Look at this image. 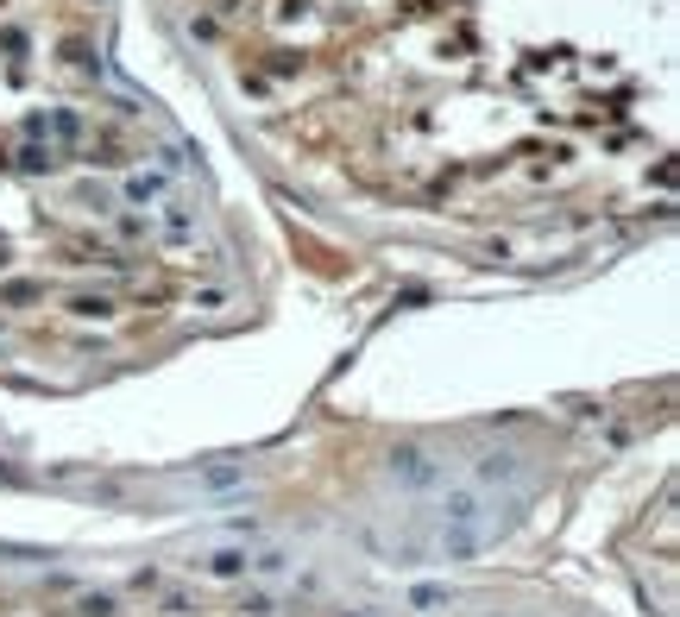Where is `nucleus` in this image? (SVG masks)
Wrapping results in <instances>:
<instances>
[{"label": "nucleus", "mask_w": 680, "mask_h": 617, "mask_svg": "<svg viewBox=\"0 0 680 617\" xmlns=\"http://www.w3.org/2000/svg\"><path fill=\"white\" fill-rule=\"evenodd\" d=\"M189 573H202V579H246L252 573V554L246 548H202L189 561Z\"/></svg>", "instance_id": "1"}, {"label": "nucleus", "mask_w": 680, "mask_h": 617, "mask_svg": "<svg viewBox=\"0 0 680 617\" xmlns=\"http://www.w3.org/2000/svg\"><path fill=\"white\" fill-rule=\"evenodd\" d=\"M120 189H126V202L145 208V202H164V196H170V177H158V170H133Z\"/></svg>", "instance_id": "2"}, {"label": "nucleus", "mask_w": 680, "mask_h": 617, "mask_svg": "<svg viewBox=\"0 0 680 617\" xmlns=\"http://www.w3.org/2000/svg\"><path fill=\"white\" fill-rule=\"evenodd\" d=\"M391 466L410 479V485H423V479H435V466H429V454H416V448H404V454H391Z\"/></svg>", "instance_id": "3"}, {"label": "nucleus", "mask_w": 680, "mask_h": 617, "mask_svg": "<svg viewBox=\"0 0 680 617\" xmlns=\"http://www.w3.org/2000/svg\"><path fill=\"white\" fill-rule=\"evenodd\" d=\"M70 308H76V316H114V302H108V296H76Z\"/></svg>", "instance_id": "4"}]
</instances>
